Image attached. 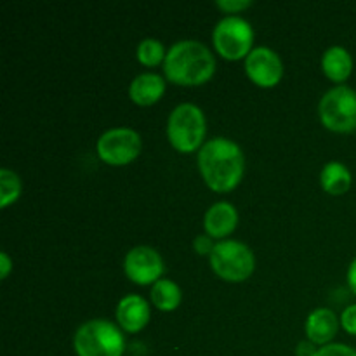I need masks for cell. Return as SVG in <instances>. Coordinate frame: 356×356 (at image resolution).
<instances>
[{
    "instance_id": "12",
    "label": "cell",
    "mask_w": 356,
    "mask_h": 356,
    "mask_svg": "<svg viewBox=\"0 0 356 356\" xmlns=\"http://www.w3.org/2000/svg\"><path fill=\"white\" fill-rule=\"evenodd\" d=\"M236 222H238L236 209L228 202H218L205 212V232L211 236H216V238L229 235L235 229Z\"/></svg>"
},
{
    "instance_id": "2",
    "label": "cell",
    "mask_w": 356,
    "mask_h": 356,
    "mask_svg": "<svg viewBox=\"0 0 356 356\" xmlns=\"http://www.w3.org/2000/svg\"><path fill=\"white\" fill-rule=\"evenodd\" d=\"M167 79L183 86H198L211 79L216 59L205 44L198 40L176 42L163 59Z\"/></svg>"
},
{
    "instance_id": "10",
    "label": "cell",
    "mask_w": 356,
    "mask_h": 356,
    "mask_svg": "<svg viewBox=\"0 0 356 356\" xmlns=\"http://www.w3.org/2000/svg\"><path fill=\"white\" fill-rule=\"evenodd\" d=\"M247 75L263 87H271L278 83L284 73L280 56L270 47H256L245 58Z\"/></svg>"
},
{
    "instance_id": "1",
    "label": "cell",
    "mask_w": 356,
    "mask_h": 356,
    "mask_svg": "<svg viewBox=\"0 0 356 356\" xmlns=\"http://www.w3.org/2000/svg\"><path fill=\"white\" fill-rule=\"evenodd\" d=\"M198 165L205 183L212 190L228 191L242 179L243 153L232 139H209L198 153Z\"/></svg>"
},
{
    "instance_id": "22",
    "label": "cell",
    "mask_w": 356,
    "mask_h": 356,
    "mask_svg": "<svg viewBox=\"0 0 356 356\" xmlns=\"http://www.w3.org/2000/svg\"><path fill=\"white\" fill-rule=\"evenodd\" d=\"M218 6L221 7L222 10H228V13H232V10L245 9V7L250 6V2L249 0H218Z\"/></svg>"
},
{
    "instance_id": "7",
    "label": "cell",
    "mask_w": 356,
    "mask_h": 356,
    "mask_svg": "<svg viewBox=\"0 0 356 356\" xmlns=\"http://www.w3.org/2000/svg\"><path fill=\"white\" fill-rule=\"evenodd\" d=\"M252 38V26L240 16L222 17L214 28L216 49L228 59H238L249 54Z\"/></svg>"
},
{
    "instance_id": "24",
    "label": "cell",
    "mask_w": 356,
    "mask_h": 356,
    "mask_svg": "<svg viewBox=\"0 0 356 356\" xmlns=\"http://www.w3.org/2000/svg\"><path fill=\"white\" fill-rule=\"evenodd\" d=\"M316 348L313 346L312 343H306V341H302V343H299L298 346V355L299 356H315L316 355Z\"/></svg>"
},
{
    "instance_id": "13",
    "label": "cell",
    "mask_w": 356,
    "mask_h": 356,
    "mask_svg": "<svg viewBox=\"0 0 356 356\" xmlns=\"http://www.w3.org/2000/svg\"><path fill=\"white\" fill-rule=\"evenodd\" d=\"M337 327H339V322H337L336 313L329 308H318L309 313L306 320V336L312 343H329L336 336Z\"/></svg>"
},
{
    "instance_id": "3",
    "label": "cell",
    "mask_w": 356,
    "mask_h": 356,
    "mask_svg": "<svg viewBox=\"0 0 356 356\" xmlns=\"http://www.w3.org/2000/svg\"><path fill=\"white\" fill-rule=\"evenodd\" d=\"M75 350L79 356H122L124 336L110 320H89L75 334Z\"/></svg>"
},
{
    "instance_id": "17",
    "label": "cell",
    "mask_w": 356,
    "mask_h": 356,
    "mask_svg": "<svg viewBox=\"0 0 356 356\" xmlns=\"http://www.w3.org/2000/svg\"><path fill=\"white\" fill-rule=\"evenodd\" d=\"M152 301L162 312H172L181 302V289L176 282L160 278L153 284L152 289Z\"/></svg>"
},
{
    "instance_id": "26",
    "label": "cell",
    "mask_w": 356,
    "mask_h": 356,
    "mask_svg": "<svg viewBox=\"0 0 356 356\" xmlns=\"http://www.w3.org/2000/svg\"><path fill=\"white\" fill-rule=\"evenodd\" d=\"M348 284H350L351 291L356 294V257L353 263L350 264V270H348Z\"/></svg>"
},
{
    "instance_id": "16",
    "label": "cell",
    "mask_w": 356,
    "mask_h": 356,
    "mask_svg": "<svg viewBox=\"0 0 356 356\" xmlns=\"http://www.w3.org/2000/svg\"><path fill=\"white\" fill-rule=\"evenodd\" d=\"M320 183L329 193L343 195L351 186V172L348 167L341 162H329L322 169Z\"/></svg>"
},
{
    "instance_id": "20",
    "label": "cell",
    "mask_w": 356,
    "mask_h": 356,
    "mask_svg": "<svg viewBox=\"0 0 356 356\" xmlns=\"http://www.w3.org/2000/svg\"><path fill=\"white\" fill-rule=\"evenodd\" d=\"M315 356H356V350L346 344L334 343V344H325L323 348H318Z\"/></svg>"
},
{
    "instance_id": "18",
    "label": "cell",
    "mask_w": 356,
    "mask_h": 356,
    "mask_svg": "<svg viewBox=\"0 0 356 356\" xmlns=\"http://www.w3.org/2000/svg\"><path fill=\"white\" fill-rule=\"evenodd\" d=\"M21 193V181L10 169H0V205L7 207Z\"/></svg>"
},
{
    "instance_id": "5",
    "label": "cell",
    "mask_w": 356,
    "mask_h": 356,
    "mask_svg": "<svg viewBox=\"0 0 356 356\" xmlns=\"http://www.w3.org/2000/svg\"><path fill=\"white\" fill-rule=\"evenodd\" d=\"M320 118L330 131L350 132L356 129V90L348 86L332 87L320 101Z\"/></svg>"
},
{
    "instance_id": "6",
    "label": "cell",
    "mask_w": 356,
    "mask_h": 356,
    "mask_svg": "<svg viewBox=\"0 0 356 356\" xmlns=\"http://www.w3.org/2000/svg\"><path fill=\"white\" fill-rule=\"evenodd\" d=\"M212 270L229 282H242L254 271V254L245 243L236 240H222L211 252Z\"/></svg>"
},
{
    "instance_id": "15",
    "label": "cell",
    "mask_w": 356,
    "mask_h": 356,
    "mask_svg": "<svg viewBox=\"0 0 356 356\" xmlns=\"http://www.w3.org/2000/svg\"><path fill=\"white\" fill-rule=\"evenodd\" d=\"M322 66L327 76H330L336 82H343L350 76L351 68H353V59L346 49L341 47V45H332L323 54Z\"/></svg>"
},
{
    "instance_id": "25",
    "label": "cell",
    "mask_w": 356,
    "mask_h": 356,
    "mask_svg": "<svg viewBox=\"0 0 356 356\" xmlns=\"http://www.w3.org/2000/svg\"><path fill=\"white\" fill-rule=\"evenodd\" d=\"M9 270H10L9 256H7V252H2L0 254V277L6 278L7 275H9Z\"/></svg>"
},
{
    "instance_id": "8",
    "label": "cell",
    "mask_w": 356,
    "mask_h": 356,
    "mask_svg": "<svg viewBox=\"0 0 356 356\" xmlns=\"http://www.w3.org/2000/svg\"><path fill=\"white\" fill-rule=\"evenodd\" d=\"M141 138L134 129L115 127L97 139V155L108 163L122 165L139 155Z\"/></svg>"
},
{
    "instance_id": "11",
    "label": "cell",
    "mask_w": 356,
    "mask_h": 356,
    "mask_svg": "<svg viewBox=\"0 0 356 356\" xmlns=\"http://www.w3.org/2000/svg\"><path fill=\"white\" fill-rule=\"evenodd\" d=\"M117 318L127 332H138V330L143 329L149 320L148 302H146L141 296H125V298H122L120 302H118Z\"/></svg>"
},
{
    "instance_id": "19",
    "label": "cell",
    "mask_w": 356,
    "mask_h": 356,
    "mask_svg": "<svg viewBox=\"0 0 356 356\" xmlns=\"http://www.w3.org/2000/svg\"><path fill=\"white\" fill-rule=\"evenodd\" d=\"M165 47L160 40L156 38H145V40L139 42L138 45V59L143 65L153 66L156 63H160L162 59H165Z\"/></svg>"
},
{
    "instance_id": "4",
    "label": "cell",
    "mask_w": 356,
    "mask_h": 356,
    "mask_svg": "<svg viewBox=\"0 0 356 356\" xmlns=\"http://www.w3.org/2000/svg\"><path fill=\"white\" fill-rule=\"evenodd\" d=\"M167 136L179 152H193L205 136V117L193 103H181L170 111Z\"/></svg>"
},
{
    "instance_id": "14",
    "label": "cell",
    "mask_w": 356,
    "mask_h": 356,
    "mask_svg": "<svg viewBox=\"0 0 356 356\" xmlns=\"http://www.w3.org/2000/svg\"><path fill=\"white\" fill-rule=\"evenodd\" d=\"M165 90V80L159 73H141L131 83V97L138 104H152L160 99Z\"/></svg>"
},
{
    "instance_id": "21",
    "label": "cell",
    "mask_w": 356,
    "mask_h": 356,
    "mask_svg": "<svg viewBox=\"0 0 356 356\" xmlns=\"http://www.w3.org/2000/svg\"><path fill=\"white\" fill-rule=\"evenodd\" d=\"M341 323H343L344 329L350 334H355L356 336V305L348 306L343 312V316H341Z\"/></svg>"
},
{
    "instance_id": "23",
    "label": "cell",
    "mask_w": 356,
    "mask_h": 356,
    "mask_svg": "<svg viewBox=\"0 0 356 356\" xmlns=\"http://www.w3.org/2000/svg\"><path fill=\"white\" fill-rule=\"evenodd\" d=\"M193 247H195V250H197V252H200V254H211L212 249H214L211 238H209V236H205V235H198L197 238H195Z\"/></svg>"
},
{
    "instance_id": "9",
    "label": "cell",
    "mask_w": 356,
    "mask_h": 356,
    "mask_svg": "<svg viewBox=\"0 0 356 356\" xmlns=\"http://www.w3.org/2000/svg\"><path fill=\"white\" fill-rule=\"evenodd\" d=\"M124 270L132 282L146 285L160 280V275L163 273V261L155 249L148 245H139L127 252Z\"/></svg>"
}]
</instances>
